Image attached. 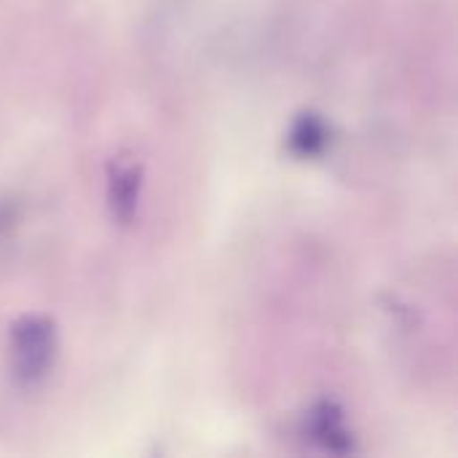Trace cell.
Segmentation results:
<instances>
[{"instance_id":"6da1fadb","label":"cell","mask_w":458,"mask_h":458,"mask_svg":"<svg viewBox=\"0 0 458 458\" xmlns=\"http://www.w3.org/2000/svg\"><path fill=\"white\" fill-rule=\"evenodd\" d=\"M56 327L43 314H24L11 327V368L21 386H38L56 360Z\"/></svg>"},{"instance_id":"7a4b0ae2","label":"cell","mask_w":458,"mask_h":458,"mask_svg":"<svg viewBox=\"0 0 458 458\" xmlns=\"http://www.w3.org/2000/svg\"><path fill=\"white\" fill-rule=\"evenodd\" d=\"M306 440H311L319 451L325 454H354V435L346 424V413L335 400H319L309 408L306 421H303Z\"/></svg>"},{"instance_id":"3957f363","label":"cell","mask_w":458,"mask_h":458,"mask_svg":"<svg viewBox=\"0 0 458 458\" xmlns=\"http://www.w3.org/2000/svg\"><path fill=\"white\" fill-rule=\"evenodd\" d=\"M142 191V166L131 158H115L107 166V207L113 220L129 225L137 217Z\"/></svg>"},{"instance_id":"277c9868","label":"cell","mask_w":458,"mask_h":458,"mask_svg":"<svg viewBox=\"0 0 458 458\" xmlns=\"http://www.w3.org/2000/svg\"><path fill=\"white\" fill-rule=\"evenodd\" d=\"M330 145V126L327 121L309 110V113H301L293 123H290V131H287V148L295 158H319Z\"/></svg>"}]
</instances>
